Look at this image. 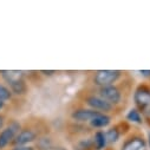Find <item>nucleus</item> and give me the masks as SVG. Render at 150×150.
Wrapping results in <instances>:
<instances>
[{
    "mask_svg": "<svg viewBox=\"0 0 150 150\" xmlns=\"http://www.w3.org/2000/svg\"><path fill=\"white\" fill-rule=\"evenodd\" d=\"M104 132H105V137H106V141H108L109 146L115 145L123 137V135H122V132H121L117 123L114 124V125H110L106 130H104Z\"/></svg>",
    "mask_w": 150,
    "mask_h": 150,
    "instance_id": "obj_14",
    "label": "nucleus"
},
{
    "mask_svg": "<svg viewBox=\"0 0 150 150\" xmlns=\"http://www.w3.org/2000/svg\"><path fill=\"white\" fill-rule=\"evenodd\" d=\"M98 114L97 111H93L86 106H84L83 104H81L79 102L74 105L73 108L70 109L69 112V118L72 122L76 123H82V124H89V122Z\"/></svg>",
    "mask_w": 150,
    "mask_h": 150,
    "instance_id": "obj_8",
    "label": "nucleus"
},
{
    "mask_svg": "<svg viewBox=\"0 0 150 150\" xmlns=\"http://www.w3.org/2000/svg\"><path fill=\"white\" fill-rule=\"evenodd\" d=\"M149 84H150V82H149Z\"/></svg>",
    "mask_w": 150,
    "mask_h": 150,
    "instance_id": "obj_28",
    "label": "nucleus"
},
{
    "mask_svg": "<svg viewBox=\"0 0 150 150\" xmlns=\"http://www.w3.org/2000/svg\"><path fill=\"white\" fill-rule=\"evenodd\" d=\"M57 150H67V149H66V148H64V146H59Z\"/></svg>",
    "mask_w": 150,
    "mask_h": 150,
    "instance_id": "obj_26",
    "label": "nucleus"
},
{
    "mask_svg": "<svg viewBox=\"0 0 150 150\" xmlns=\"http://www.w3.org/2000/svg\"><path fill=\"white\" fill-rule=\"evenodd\" d=\"M93 130L88 125V124H82V123H76V122H72L69 121L66 123V135L72 139H77L79 137L86 136L92 134Z\"/></svg>",
    "mask_w": 150,
    "mask_h": 150,
    "instance_id": "obj_9",
    "label": "nucleus"
},
{
    "mask_svg": "<svg viewBox=\"0 0 150 150\" xmlns=\"http://www.w3.org/2000/svg\"><path fill=\"white\" fill-rule=\"evenodd\" d=\"M92 141L95 150H106L109 148L104 130H96L92 132Z\"/></svg>",
    "mask_w": 150,
    "mask_h": 150,
    "instance_id": "obj_16",
    "label": "nucleus"
},
{
    "mask_svg": "<svg viewBox=\"0 0 150 150\" xmlns=\"http://www.w3.org/2000/svg\"><path fill=\"white\" fill-rule=\"evenodd\" d=\"M6 150H35L34 145H16V146H10Z\"/></svg>",
    "mask_w": 150,
    "mask_h": 150,
    "instance_id": "obj_20",
    "label": "nucleus"
},
{
    "mask_svg": "<svg viewBox=\"0 0 150 150\" xmlns=\"http://www.w3.org/2000/svg\"><path fill=\"white\" fill-rule=\"evenodd\" d=\"M21 79H26V73L21 70H0V81L6 85Z\"/></svg>",
    "mask_w": 150,
    "mask_h": 150,
    "instance_id": "obj_12",
    "label": "nucleus"
},
{
    "mask_svg": "<svg viewBox=\"0 0 150 150\" xmlns=\"http://www.w3.org/2000/svg\"><path fill=\"white\" fill-rule=\"evenodd\" d=\"M91 135L92 134L72 141V149L73 150H95L93 141H92V136Z\"/></svg>",
    "mask_w": 150,
    "mask_h": 150,
    "instance_id": "obj_15",
    "label": "nucleus"
},
{
    "mask_svg": "<svg viewBox=\"0 0 150 150\" xmlns=\"http://www.w3.org/2000/svg\"><path fill=\"white\" fill-rule=\"evenodd\" d=\"M132 102L136 109H138L142 114L150 108V84L139 83L135 86L132 91Z\"/></svg>",
    "mask_w": 150,
    "mask_h": 150,
    "instance_id": "obj_5",
    "label": "nucleus"
},
{
    "mask_svg": "<svg viewBox=\"0 0 150 150\" xmlns=\"http://www.w3.org/2000/svg\"><path fill=\"white\" fill-rule=\"evenodd\" d=\"M120 150H148L146 139L141 131L132 130L122 141Z\"/></svg>",
    "mask_w": 150,
    "mask_h": 150,
    "instance_id": "obj_7",
    "label": "nucleus"
},
{
    "mask_svg": "<svg viewBox=\"0 0 150 150\" xmlns=\"http://www.w3.org/2000/svg\"><path fill=\"white\" fill-rule=\"evenodd\" d=\"M40 123L42 122H39V121H35V122L27 121L26 123H24L21 129H20V131L14 137L11 146H16V145H33L34 142L38 139V137L42 134L47 132L40 125Z\"/></svg>",
    "mask_w": 150,
    "mask_h": 150,
    "instance_id": "obj_3",
    "label": "nucleus"
},
{
    "mask_svg": "<svg viewBox=\"0 0 150 150\" xmlns=\"http://www.w3.org/2000/svg\"><path fill=\"white\" fill-rule=\"evenodd\" d=\"M23 123L18 120L10 118L7 125L0 131V150H6L12 145L17 134L20 131Z\"/></svg>",
    "mask_w": 150,
    "mask_h": 150,
    "instance_id": "obj_6",
    "label": "nucleus"
},
{
    "mask_svg": "<svg viewBox=\"0 0 150 150\" xmlns=\"http://www.w3.org/2000/svg\"><path fill=\"white\" fill-rule=\"evenodd\" d=\"M145 139H146V144H148V146L150 148V131L148 132V135H146V138H145Z\"/></svg>",
    "mask_w": 150,
    "mask_h": 150,
    "instance_id": "obj_25",
    "label": "nucleus"
},
{
    "mask_svg": "<svg viewBox=\"0 0 150 150\" xmlns=\"http://www.w3.org/2000/svg\"><path fill=\"white\" fill-rule=\"evenodd\" d=\"M125 121L129 123V124H136V125H142L144 123V117H143V114L136 109L135 106L131 108L127 114H125Z\"/></svg>",
    "mask_w": 150,
    "mask_h": 150,
    "instance_id": "obj_17",
    "label": "nucleus"
},
{
    "mask_svg": "<svg viewBox=\"0 0 150 150\" xmlns=\"http://www.w3.org/2000/svg\"><path fill=\"white\" fill-rule=\"evenodd\" d=\"M8 123V116L6 112H0V131H1Z\"/></svg>",
    "mask_w": 150,
    "mask_h": 150,
    "instance_id": "obj_19",
    "label": "nucleus"
},
{
    "mask_svg": "<svg viewBox=\"0 0 150 150\" xmlns=\"http://www.w3.org/2000/svg\"><path fill=\"white\" fill-rule=\"evenodd\" d=\"M14 96L13 93L11 92L10 88L4 83L0 81V100H3V102H6V103H12L14 100Z\"/></svg>",
    "mask_w": 150,
    "mask_h": 150,
    "instance_id": "obj_18",
    "label": "nucleus"
},
{
    "mask_svg": "<svg viewBox=\"0 0 150 150\" xmlns=\"http://www.w3.org/2000/svg\"><path fill=\"white\" fill-rule=\"evenodd\" d=\"M106 150H114V149H111V148H108V149H106Z\"/></svg>",
    "mask_w": 150,
    "mask_h": 150,
    "instance_id": "obj_27",
    "label": "nucleus"
},
{
    "mask_svg": "<svg viewBox=\"0 0 150 150\" xmlns=\"http://www.w3.org/2000/svg\"><path fill=\"white\" fill-rule=\"evenodd\" d=\"M7 86L10 88V90L13 93L14 98H23V97H25L28 93V90H30V86H28V83H27L26 79L13 82V83L8 84Z\"/></svg>",
    "mask_w": 150,
    "mask_h": 150,
    "instance_id": "obj_13",
    "label": "nucleus"
},
{
    "mask_svg": "<svg viewBox=\"0 0 150 150\" xmlns=\"http://www.w3.org/2000/svg\"><path fill=\"white\" fill-rule=\"evenodd\" d=\"M143 117H144V123H146V125L150 128V108L143 112Z\"/></svg>",
    "mask_w": 150,
    "mask_h": 150,
    "instance_id": "obj_22",
    "label": "nucleus"
},
{
    "mask_svg": "<svg viewBox=\"0 0 150 150\" xmlns=\"http://www.w3.org/2000/svg\"><path fill=\"white\" fill-rule=\"evenodd\" d=\"M39 73L42 74V76H45V77H52L57 73V71L56 70H40Z\"/></svg>",
    "mask_w": 150,
    "mask_h": 150,
    "instance_id": "obj_21",
    "label": "nucleus"
},
{
    "mask_svg": "<svg viewBox=\"0 0 150 150\" xmlns=\"http://www.w3.org/2000/svg\"><path fill=\"white\" fill-rule=\"evenodd\" d=\"M10 104L6 103V102H3V100H0V112H5L6 109H8Z\"/></svg>",
    "mask_w": 150,
    "mask_h": 150,
    "instance_id": "obj_24",
    "label": "nucleus"
},
{
    "mask_svg": "<svg viewBox=\"0 0 150 150\" xmlns=\"http://www.w3.org/2000/svg\"><path fill=\"white\" fill-rule=\"evenodd\" d=\"M33 145H34L35 150H57L59 148L56 142V138L50 132L42 134L38 137V139L34 142Z\"/></svg>",
    "mask_w": 150,
    "mask_h": 150,
    "instance_id": "obj_11",
    "label": "nucleus"
},
{
    "mask_svg": "<svg viewBox=\"0 0 150 150\" xmlns=\"http://www.w3.org/2000/svg\"><path fill=\"white\" fill-rule=\"evenodd\" d=\"M138 73L141 74V77H143V78L150 81V70H139Z\"/></svg>",
    "mask_w": 150,
    "mask_h": 150,
    "instance_id": "obj_23",
    "label": "nucleus"
},
{
    "mask_svg": "<svg viewBox=\"0 0 150 150\" xmlns=\"http://www.w3.org/2000/svg\"><path fill=\"white\" fill-rule=\"evenodd\" d=\"M112 121H114V115H108V114H98L89 122V127L96 131V130H103L108 129L110 125H112Z\"/></svg>",
    "mask_w": 150,
    "mask_h": 150,
    "instance_id": "obj_10",
    "label": "nucleus"
},
{
    "mask_svg": "<svg viewBox=\"0 0 150 150\" xmlns=\"http://www.w3.org/2000/svg\"><path fill=\"white\" fill-rule=\"evenodd\" d=\"M79 103L93 111L100 112V114L115 115L117 111L111 104H109L106 100H104L102 97H99L92 89H89V88H88V90H85L84 92H82L79 95Z\"/></svg>",
    "mask_w": 150,
    "mask_h": 150,
    "instance_id": "obj_4",
    "label": "nucleus"
},
{
    "mask_svg": "<svg viewBox=\"0 0 150 150\" xmlns=\"http://www.w3.org/2000/svg\"><path fill=\"white\" fill-rule=\"evenodd\" d=\"M127 77V72L122 70H96L90 73L89 88L99 89L121 83Z\"/></svg>",
    "mask_w": 150,
    "mask_h": 150,
    "instance_id": "obj_2",
    "label": "nucleus"
},
{
    "mask_svg": "<svg viewBox=\"0 0 150 150\" xmlns=\"http://www.w3.org/2000/svg\"><path fill=\"white\" fill-rule=\"evenodd\" d=\"M92 90L118 111L122 108H124L125 102H127V95L129 93L130 88H127V82L124 78L118 84L109 85V86H104L99 89H92Z\"/></svg>",
    "mask_w": 150,
    "mask_h": 150,
    "instance_id": "obj_1",
    "label": "nucleus"
}]
</instances>
